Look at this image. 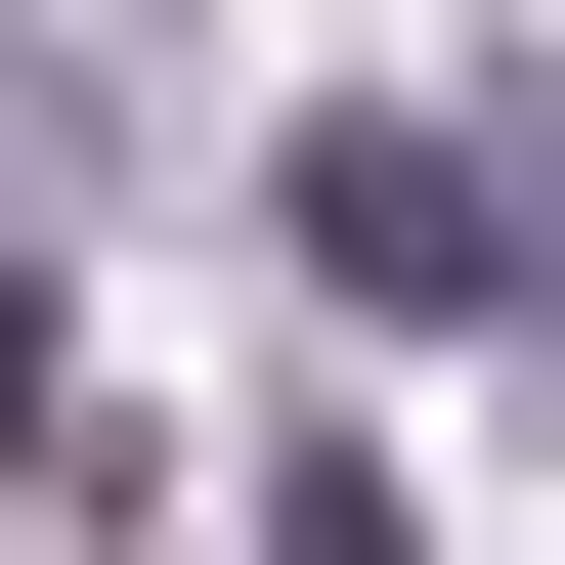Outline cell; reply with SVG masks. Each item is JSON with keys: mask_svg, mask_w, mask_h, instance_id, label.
<instances>
[{"mask_svg": "<svg viewBox=\"0 0 565 565\" xmlns=\"http://www.w3.org/2000/svg\"><path fill=\"white\" fill-rule=\"evenodd\" d=\"M262 217H305V262H349V305H522V174H479V131H305Z\"/></svg>", "mask_w": 565, "mask_h": 565, "instance_id": "obj_1", "label": "cell"}, {"mask_svg": "<svg viewBox=\"0 0 565 565\" xmlns=\"http://www.w3.org/2000/svg\"><path fill=\"white\" fill-rule=\"evenodd\" d=\"M0 522H87V349H44V262H0Z\"/></svg>", "mask_w": 565, "mask_h": 565, "instance_id": "obj_2", "label": "cell"}, {"mask_svg": "<svg viewBox=\"0 0 565 565\" xmlns=\"http://www.w3.org/2000/svg\"><path fill=\"white\" fill-rule=\"evenodd\" d=\"M262 565H435V522H392V479H349V435H262Z\"/></svg>", "mask_w": 565, "mask_h": 565, "instance_id": "obj_3", "label": "cell"}, {"mask_svg": "<svg viewBox=\"0 0 565 565\" xmlns=\"http://www.w3.org/2000/svg\"><path fill=\"white\" fill-rule=\"evenodd\" d=\"M479 174H522V349H565V87H522V131H479Z\"/></svg>", "mask_w": 565, "mask_h": 565, "instance_id": "obj_4", "label": "cell"}, {"mask_svg": "<svg viewBox=\"0 0 565 565\" xmlns=\"http://www.w3.org/2000/svg\"><path fill=\"white\" fill-rule=\"evenodd\" d=\"M0 174H44V44H0Z\"/></svg>", "mask_w": 565, "mask_h": 565, "instance_id": "obj_5", "label": "cell"}]
</instances>
